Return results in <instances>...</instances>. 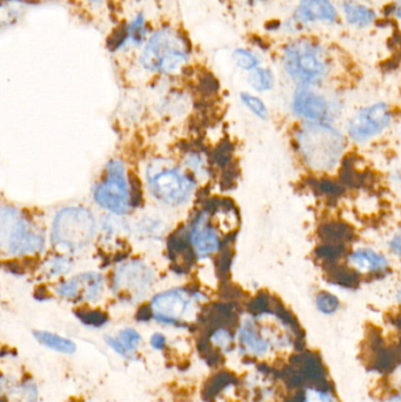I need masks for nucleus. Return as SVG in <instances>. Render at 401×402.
Listing matches in <instances>:
<instances>
[{
    "mask_svg": "<svg viewBox=\"0 0 401 402\" xmlns=\"http://www.w3.org/2000/svg\"><path fill=\"white\" fill-rule=\"evenodd\" d=\"M283 66L299 86H315L323 83L331 72L326 50L310 39L294 40L284 47Z\"/></svg>",
    "mask_w": 401,
    "mask_h": 402,
    "instance_id": "obj_1",
    "label": "nucleus"
},
{
    "mask_svg": "<svg viewBox=\"0 0 401 402\" xmlns=\"http://www.w3.org/2000/svg\"><path fill=\"white\" fill-rule=\"evenodd\" d=\"M189 61L186 40L172 29H162L147 40L140 54V64L151 72L174 74Z\"/></svg>",
    "mask_w": 401,
    "mask_h": 402,
    "instance_id": "obj_2",
    "label": "nucleus"
},
{
    "mask_svg": "<svg viewBox=\"0 0 401 402\" xmlns=\"http://www.w3.org/2000/svg\"><path fill=\"white\" fill-rule=\"evenodd\" d=\"M96 233V221L89 209L68 207L54 218L52 242L63 251L75 252L87 247Z\"/></svg>",
    "mask_w": 401,
    "mask_h": 402,
    "instance_id": "obj_3",
    "label": "nucleus"
},
{
    "mask_svg": "<svg viewBox=\"0 0 401 402\" xmlns=\"http://www.w3.org/2000/svg\"><path fill=\"white\" fill-rule=\"evenodd\" d=\"M94 197L98 205L117 216L127 213L131 206V192L122 162L119 160L108 162L106 176L94 188Z\"/></svg>",
    "mask_w": 401,
    "mask_h": 402,
    "instance_id": "obj_4",
    "label": "nucleus"
},
{
    "mask_svg": "<svg viewBox=\"0 0 401 402\" xmlns=\"http://www.w3.org/2000/svg\"><path fill=\"white\" fill-rule=\"evenodd\" d=\"M1 241L15 255L32 254L44 248V238L15 209L1 211Z\"/></svg>",
    "mask_w": 401,
    "mask_h": 402,
    "instance_id": "obj_5",
    "label": "nucleus"
},
{
    "mask_svg": "<svg viewBox=\"0 0 401 402\" xmlns=\"http://www.w3.org/2000/svg\"><path fill=\"white\" fill-rule=\"evenodd\" d=\"M196 183L178 169H151L148 187L151 193L166 205H180L190 197Z\"/></svg>",
    "mask_w": 401,
    "mask_h": 402,
    "instance_id": "obj_6",
    "label": "nucleus"
},
{
    "mask_svg": "<svg viewBox=\"0 0 401 402\" xmlns=\"http://www.w3.org/2000/svg\"><path fill=\"white\" fill-rule=\"evenodd\" d=\"M390 108L383 103H376L362 111L351 119L348 133L355 141H369V138L383 132L390 125Z\"/></svg>",
    "mask_w": 401,
    "mask_h": 402,
    "instance_id": "obj_7",
    "label": "nucleus"
},
{
    "mask_svg": "<svg viewBox=\"0 0 401 402\" xmlns=\"http://www.w3.org/2000/svg\"><path fill=\"white\" fill-rule=\"evenodd\" d=\"M192 295L185 290H171L155 295L151 302V309L158 321L169 325L179 323L182 316L189 311Z\"/></svg>",
    "mask_w": 401,
    "mask_h": 402,
    "instance_id": "obj_8",
    "label": "nucleus"
},
{
    "mask_svg": "<svg viewBox=\"0 0 401 402\" xmlns=\"http://www.w3.org/2000/svg\"><path fill=\"white\" fill-rule=\"evenodd\" d=\"M153 281L152 271L139 261L129 262L122 266L115 275L117 291L129 292L131 297L143 294Z\"/></svg>",
    "mask_w": 401,
    "mask_h": 402,
    "instance_id": "obj_9",
    "label": "nucleus"
},
{
    "mask_svg": "<svg viewBox=\"0 0 401 402\" xmlns=\"http://www.w3.org/2000/svg\"><path fill=\"white\" fill-rule=\"evenodd\" d=\"M295 115L313 122H326L330 119L331 105L326 98L312 91L308 86H299L293 98Z\"/></svg>",
    "mask_w": 401,
    "mask_h": 402,
    "instance_id": "obj_10",
    "label": "nucleus"
},
{
    "mask_svg": "<svg viewBox=\"0 0 401 402\" xmlns=\"http://www.w3.org/2000/svg\"><path fill=\"white\" fill-rule=\"evenodd\" d=\"M104 279L101 274L85 273L64 281L57 288L58 294L66 299L83 298L94 302L101 298Z\"/></svg>",
    "mask_w": 401,
    "mask_h": 402,
    "instance_id": "obj_11",
    "label": "nucleus"
},
{
    "mask_svg": "<svg viewBox=\"0 0 401 402\" xmlns=\"http://www.w3.org/2000/svg\"><path fill=\"white\" fill-rule=\"evenodd\" d=\"M190 244L200 258L215 254L222 246L218 234L208 223V212H200L194 219L190 230Z\"/></svg>",
    "mask_w": 401,
    "mask_h": 402,
    "instance_id": "obj_12",
    "label": "nucleus"
},
{
    "mask_svg": "<svg viewBox=\"0 0 401 402\" xmlns=\"http://www.w3.org/2000/svg\"><path fill=\"white\" fill-rule=\"evenodd\" d=\"M338 18L332 0H300L294 12V20L299 24H334Z\"/></svg>",
    "mask_w": 401,
    "mask_h": 402,
    "instance_id": "obj_13",
    "label": "nucleus"
},
{
    "mask_svg": "<svg viewBox=\"0 0 401 402\" xmlns=\"http://www.w3.org/2000/svg\"><path fill=\"white\" fill-rule=\"evenodd\" d=\"M146 32V22L143 13H139L133 18L132 22H129L122 31L117 33V37H113L112 48L120 50L126 46H138L143 43Z\"/></svg>",
    "mask_w": 401,
    "mask_h": 402,
    "instance_id": "obj_14",
    "label": "nucleus"
},
{
    "mask_svg": "<svg viewBox=\"0 0 401 402\" xmlns=\"http://www.w3.org/2000/svg\"><path fill=\"white\" fill-rule=\"evenodd\" d=\"M343 12L346 22L359 29L369 27L376 19L374 10L355 0H345L343 3Z\"/></svg>",
    "mask_w": 401,
    "mask_h": 402,
    "instance_id": "obj_15",
    "label": "nucleus"
},
{
    "mask_svg": "<svg viewBox=\"0 0 401 402\" xmlns=\"http://www.w3.org/2000/svg\"><path fill=\"white\" fill-rule=\"evenodd\" d=\"M350 259L353 265L362 270L369 271L373 274L381 275L386 272L387 267H388L386 259L369 248H362V249L355 251V253H352Z\"/></svg>",
    "mask_w": 401,
    "mask_h": 402,
    "instance_id": "obj_16",
    "label": "nucleus"
},
{
    "mask_svg": "<svg viewBox=\"0 0 401 402\" xmlns=\"http://www.w3.org/2000/svg\"><path fill=\"white\" fill-rule=\"evenodd\" d=\"M239 339L245 347H248L257 356H262L269 351V340L262 337V333L259 332L258 327L255 326L253 321L248 320L246 323H244L239 330Z\"/></svg>",
    "mask_w": 401,
    "mask_h": 402,
    "instance_id": "obj_17",
    "label": "nucleus"
},
{
    "mask_svg": "<svg viewBox=\"0 0 401 402\" xmlns=\"http://www.w3.org/2000/svg\"><path fill=\"white\" fill-rule=\"evenodd\" d=\"M319 237L325 242L345 244L353 240L355 231L350 225L343 221H330L319 227Z\"/></svg>",
    "mask_w": 401,
    "mask_h": 402,
    "instance_id": "obj_18",
    "label": "nucleus"
},
{
    "mask_svg": "<svg viewBox=\"0 0 401 402\" xmlns=\"http://www.w3.org/2000/svg\"><path fill=\"white\" fill-rule=\"evenodd\" d=\"M141 342L140 334L133 328H125L118 334L117 338L106 337L108 346L122 356H131L136 352V347Z\"/></svg>",
    "mask_w": 401,
    "mask_h": 402,
    "instance_id": "obj_19",
    "label": "nucleus"
},
{
    "mask_svg": "<svg viewBox=\"0 0 401 402\" xmlns=\"http://www.w3.org/2000/svg\"><path fill=\"white\" fill-rule=\"evenodd\" d=\"M327 279L332 284L338 285L341 287L355 288L360 283V275L358 272L346 266L334 265L326 266Z\"/></svg>",
    "mask_w": 401,
    "mask_h": 402,
    "instance_id": "obj_20",
    "label": "nucleus"
},
{
    "mask_svg": "<svg viewBox=\"0 0 401 402\" xmlns=\"http://www.w3.org/2000/svg\"><path fill=\"white\" fill-rule=\"evenodd\" d=\"M33 334H34L37 342H40L45 347L57 351V352L64 353V354H73L77 349L75 342H71L70 339L63 338L57 334L44 332V330H36Z\"/></svg>",
    "mask_w": 401,
    "mask_h": 402,
    "instance_id": "obj_21",
    "label": "nucleus"
},
{
    "mask_svg": "<svg viewBox=\"0 0 401 402\" xmlns=\"http://www.w3.org/2000/svg\"><path fill=\"white\" fill-rule=\"evenodd\" d=\"M248 83L255 91L265 92L271 90L274 85V76L271 70L257 67L250 73Z\"/></svg>",
    "mask_w": 401,
    "mask_h": 402,
    "instance_id": "obj_22",
    "label": "nucleus"
},
{
    "mask_svg": "<svg viewBox=\"0 0 401 402\" xmlns=\"http://www.w3.org/2000/svg\"><path fill=\"white\" fill-rule=\"evenodd\" d=\"M344 253L345 244L325 242L315 249V257L323 260L325 267L337 264L338 260L343 257Z\"/></svg>",
    "mask_w": 401,
    "mask_h": 402,
    "instance_id": "obj_23",
    "label": "nucleus"
},
{
    "mask_svg": "<svg viewBox=\"0 0 401 402\" xmlns=\"http://www.w3.org/2000/svg\"><path fill=\"white\" fill-rule=\"evenodd\" d=\"M233 59L236 61V66L246 71H253L260 64L258 56L246 48H236L233 53Z\"/></svg>",
    "mask_w": 401,
    "mask_h": 402,
    "instance_id": "obj_24",
    "label": "nucleus"
},
{
    "mask_svg": "<svg viewBox=\"0 0 401 402\" xmlns=\"http://www.w3.org/2000/svg\"><path fill=\"white\" fill-rule=\"evenodd\" d=\"M78 319L87 326L101 327L108 323V316L101 311H87V309H79L75 312Z\"/></svg>",
    "mask_w": 401,
    "mask_h": 402,
    "instance_id": "obj_25",
    "label": "nucleus"
},
{
    "mask_svg": "<svg viewBox=\"0 0 401 402\" xmlns=\"http://www.w3.org/2000/svg\"><path fill=\"white\" fill-rule=\"evenodd\" d=\"M315 304H317L319 311L325 313V314H333V313L337 312L339 306H340V302L338 300L337 297H334L329 292H320L315 298Z\"/></svg>",
    "mask_w": 401,
    "mask_h": 402,
    "instance_id": "obj_26",
    "label": "nucleus"
},
{
    "mask_svg": "<svg viewBox=\"0 0 401 402\" xmlns=\"http://www.w3.org/2000/svg\"><path fill=\"white\" fill-rule=\"evenodd\" d=\"M71 261L68 258L54 257L50 261H47L45 271L49 277H58L61 274L68 273V271L71 270Z\"/></svg>",
    "mask_w": 401,
    "mask_h": 402,
    "instance_id": "obj_27",
    "label": "nucleus"
},
{
    "mask_svg": "<svg viewBox=\"0 0 401 402\" xmlns=\"http://www.w3.org/2000/svg\"><path fill=\"white\" fill-rule=\"evenodd\" d=\"M240 98H241V101H243L255 115H258L259 118L267 119L269 111H267V108H266V105L264 104L259 98L255 97V96H252V94L246 93V92L240 94Z\"/></svg>",
    "mask_w": 401,
    "mask_h": 402,
    "instance_id": "obj_28",
    "label": "nucleus"
},
{
    "mask_svg": "<svg viewBox=\"0 0 401 402\" xmlns=\"http://www.w3.org/2000/svg\"><path fill=\"white\" fill-rule=\"evenodd\" d=\"M315 187H317V190H318L320 193L330 197H340L341 194H344L345 192V187L343 186L340 183L332 181V180L330 179H324L320 180V181H317Z\"/></svg>",
    "mask_w": 401,
    "mask_h": 402,
    "instance_id": "obj_29",
    "label": "nucleus"
},
{
    "mask_svg": "<svg viewBox=\"0 0 401 402\" xmlns=\"http://www.w3.org/2000/svg\"><path fill=\"white\" fill-rule=\"evenodd\" d=\"M229 377L227 374H218L212 379L208 384V395L218 394L222 388L225 387V384H229Z\"/></svg>",
    "mask_w": 401,
    "mask_h": 402,
    "instance_id": "obj_30",
    "label": "nucleus"
},
{
    "mask_svg": "<svg viewBox=\"0 0 401 402\" xmlns=\"http://www.w3.org/2000/svg\"><path fill=\"white\" fill-rule=\"evenodd\" d=\"M212 342H215V345L219 346V347L227 349L232 342V335L229 334V330L219 328L212 335Z\"/></svg>",
    "mask_w": 401,
    "mask_h": 402,
    "instance_id": "obj_31",
    "label": "nucleus"
},
{
    "mask_svg": "<svg viewBox=\"0 0 401 402\" xmlns=\"http://www.w3.org/2000/svg\"><path fill=\"white\" fill-rule=\"evenodd\" d=\"M269 307V297L266 294H259L258 297L253 299V302L250 304L251 312L255 313V314H262V313L267 312Z\"/></svg>",
    "mask_w": 401,
    "mask_h": 402,
    "instance_id": "obj_32",
    "label": "nucleus"
},
{
    "mask_svg": "<svg viewBox=\"0 0 401 402\" xmlns=\"http://www.w3.org/2000/svg\"><path fill=\"white\" fill-rule=\"evenodd\" d=\"M231 151H232V148L229 143H222L220 146H219L218 151H215V158L217 164L220 166L227 165V162H229L231 159Z\"/></svg>",
    "mask_w": 401,
    "mask_h": 402,
    "instance_id": "obj_33",
    "label": "nucleus"
},
{
    "mask_svg": "<svg viewBox=\"0 0 401 402\" xmlns=\"http://www.w3.org/2000/svg\"><path fill=\"white\" fill-rule=\"evenodd\" d=\"M20 402H38V391L34 384H27L23 387V398Z\"/></svg>",
    "mask_w": 401,
    "mask_h": 402,
    "instance_id": "obj_34",
    "label": "nucleus"
},
{
    "mask_svg": "<svg viewBox=\"0 0 401 402\" xmlns=\"http://www.w3.org/2000/svg\"><path fill=\"white\" fill-rule=\"evenodd\" d=\"M231 260H232V254L231 252H224L220 257H219L218 262V271L219 273L222 275H225L229 270V266H231Z\"/></svg>",
    "mask_w": 401,
    "mask_h": 402,
    "instance_id": "obj_35",
    "label": "nucleus"
},
{
    "mask_svg": "<svg viewBox=\"0 0 401 402\" xmlns=\"http://www.w3.org/2000/svg\"><path fill=\"white\" fill-rule=\"evenodd\" d=\"M306 402H333L330 395L324 391H311L306 395Z\"/></svg>",
    "mask_w": 401,
    "mask_h": 402,
    "instance_id": "obj_36",
    "label": "nucleus"
},
{
    "mask_svg": "<svg viewBox=\"0 0 401 402\" xmlns=\"http://www.w3.org/2000/svg\"><path fill=\"white\" fill-rule=\"evenodd\" d=\"M150 344L154 349H164L166 345V339L163 334L160 333H155L153 334V337L151 338Z\"/></svg>",
    "mask_w": 401,
    "mask_h": 402,
    "instance_id": "obj_37",
    "label": "nucleus"
},
{
    "mask_svg": "<svg viewBox=\"0 0 401 402\" xmlns=\"http://www.w3.org/2000/svg\"><path fill=\"white\" fill-rule=\"evenodd\" d=\"M390 248L395 254L401 257V235L397 234L390 241Z\"/></svg>",
    "mask_w": 401,
    "mask_h": 402,
    "instance_id": "obj_38",
    "label": "nucleus"
},
{
    "mask_svg": "<svg viewBox=\"0 0 401 402\" xmlns=\"http://www.w3.org/2000/svg\"><path fill=\"white\" fill-rule=\"evenodd\" d=\"M394 15L401 20V0L397 1V5L394 6Z\"/></svg>",
    "mask_w": 401,
    "mask_h": 402,
    "instance_id": "obj_39",
    "label": "nucleus"
},
{
    "mask_svg": "<svg viewBox=\"0 0 401 402\" xmlns=\"http://www.w3.org/2000/svg\"><path fill=\"white\" fill-rule=\"evenodd\" d=\"M394 402H401V391L394 398Z\"/></svg>",
    "mask_w": 401,
    "mask_h": 402,
    "instance_id": "obj_40",
    "label": "nucleus"
},
{
    "mask_svg": "<svg viewBox=\"0 0 401 402\" xmlns=\"http://www.w3.org/2000/svg\"><path fill=\"white\" fill-rule=\"evenodd\" d=\"M90 1L91 3H92V4L97 5V4H101L103 0H90Z\"/></svg>",
    "mask_w": 401,
    "mask_h": 402,
    "instance_id": "obj_41",
    "label": "nucleus"
}]
</instances>
